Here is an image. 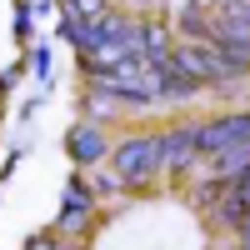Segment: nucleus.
<instances>
[{"instance_id":"obj_1","label":"nucleus","mask_w":250,"mask_h":250,"mask_svg":"<svg viewBox=\"0 0 250 250\" xmlns=\"http://www.w3.org/2000/svg\"><path fill=\"white\" fill-rule=\"evenodd\" d=\"M110 165L120 170L125 190H150L165 175L160 170V130H130L120 145H110Z\"/></svg>"},{"instance_id":"obj_2","label":"nucleus","mask_w":250,"mask_h":250,"mask_svg":"<svg viewBox=\"0 0 250 250\" xmlns=\"http://www.w3.org/2000/svg\"><path fill=\"white\" fill-rule=\"evenodd\" d=\"M195 165H205L200 160V120L160 130V170H165V180H185Z\"/></svg>"},{"instance_id":"obj_3","label":"nucleus","mask_w":250,"mask_h":250,"mask_svg":"<svg viewBox=\"0 0 250 250\" xmlns=\"http://www.w3.org/2000/svg\"><path fill=\"white\" fill-rule=\"evenodd\" d=\"M250 140V110H230V115H215V120H200V160H215L220 150Z\"/></svg>"},{"instance_id":"obj_4","label":"nucleus","mask_w":250,"mask_h":250,"mask_svg":"<svg viewBox=\"0 0 250 250\" xmlns=\"http://www.w3.org/2000/svg\"><path fill=\"white\" fill-rule=\"evenodd\" d=\"M65 150H70V160L80 165V170L110 160V135H105V125H100V120H75L70 130H65Z\"/></svg>"},{"instance_id":"obj_5","label":"nucleus","mask_w":250,"mask_h":250,"mask_svg":"<svg viewBox=\"0 0 250 250\" xmlns=\"http://www.w3.org/2000/svg\"><path fill=\"white\" fill-rule=\"evenodd\" d=\"M150 65H155V75H160V100H190V95L205 90L200 80H195V70L185 65L175 50L165 55V60H150Z\"/></svg>"},{"instance_id":"obj_6","label":"nucleus","mask_w":250,"mask_h":250,"mask_svg":"<svg viewBox=\"0 0 250 250\" xmlns=\"http://www.w3.org/2000/svg\"><path fill=\"white\" fill-rule=\"evenodd\" d=\"M95 220H100V205H60V215H55V235H65V240H85L95 230Z\"/></svg>"},{"instance_id":"obj_7","label":"nucleus","mask_w":250,"mask_h":250,"mask_svg":"<svg viewBox=\"0 0 250 250\" xmlns=\"http://www.w3.org/2000/svg\"><path fill=\"white\" fill-rule=\"evenodd\" d=\"M140 50H145V60H165L175 50L170 25H165V20H140Z\"/></svg>"},{"instance_id":"obj_8","label":"nucleus","mask_w":250,"mask_h":250,"mask_svg":"<svg viewBox=\"0 0 250 250\" xmlns=\"http://www.w3.org/2000/svg\"><path fill=\"white\" fill-rule=\"evenodd\" d=\"M85 180H90V190H95V200L105 205V200H120L125 195V180H120V170L110 160H100V165H90L85 170Z\"/></svg>"},{"instance_id":"obj_9","label":"nucleus","mask_w":250,"mask_h":250,"mask_svg":"<svg viewBox=\"0 0 250 250\" xmlns=\"http://www.w3.org/2000/svg\"><path fill=\"white\" fill-rule=\"evenodd\" d=\"M245 210H250V200H245V195L235 190V185H230V190L220 195V205H215V210H210V220L220 225V230H235V225L245 220Z\"/></svg>"},{"instance_id":"obj_10","label":"nucleus","mask_w":250,"mask_h":250,"mask_svg":"<svg viewBox=\"0 0 250 250\" xmlns=\"http://www.w3.org/2000/svg\"><path fill=\"white\" fill-rule=\"evenodd\" d=\"M215 175H225V180H235L240 170H250V140H240V145H230V150H220L215 160H205Z\"/></svg>"},{"instance_id":"obj_11","label":"nucleus","mask_w":250,"mask_h":250,"mask_svg":"<svg viewBox=\"0 0 250 250\" xmlns=\"http://www.w3.org/2000/svg\"><path fill=\"white\" fill-rule=\"evenodd\" d=\"M110 115H125V100L110 95V90H90V100H85V120H100V125H105Z\"/></svg>"},{"instance_id":"obj_12","label":"nucleus","mask_w":250,"mask_h":250,"mask_svg":"<svg viewBox=\"0 0 250 250\" xmlns=\"http://www.w3.org/2000/svg\"><path fill=\"white\" fill-rule=\"evenodd\" d=\"M60 10H70L80 20H100V15L110 10V0H60Z\"/></svg>"},{"instance_id":"obj_13","label":"nucleus","mask_w":250,"mask_h":250,"mask_svg":"<svg viewBox=\"0 0 250 250\" xmlns=\"http://www.w3.org/2000/svg\"><path fill=\"white\" fill-rule=\"evenodd\" d=\"M25 250H80V245L65 240V235H55V230H35V235L25 240Z\"/></svg>"},{"instance_id":"obj_14","label":"nucleus","mask_w":250,"mask_h":250,"mask_svg":"<svg viewBox=\"0 0 250 250\" xmlns=\"http://www.w3.org/2000/svg\"><path fill=\"white\" fill-rule=\"evenodd\" d=\"M15 35H20V40H25V35H30V10H25V5H20V10H15Z\"/></svg>"},{"instance_id":"obj_15","label":"nucleus","mask_w":250,"mask_h":250,"mask_svg":"<svg viewBox=\"0 0 250 250\" xmlns=\"http://www.w3.org/2000/svg\"><path fill=\"white\" fill-rule=\"evenodd\" d=\"M240 250H250V245H240Z\"/></svg>"},{"instance_id":"obj_16","label":"nucleus","mask_w":250,"mask_h":250,"mask_svg":"<svg viewBox=\"0 0 250 250\" xmlns=\"http://www.w3.org/2000/svg\"><path fill=\"white\" fill-rule=\"evenodd\" d=\"M235 250H240V245H235Z\"/></svg>"}]
</instances>
